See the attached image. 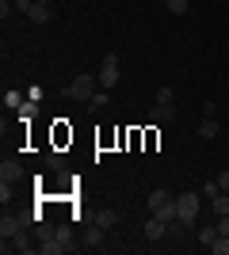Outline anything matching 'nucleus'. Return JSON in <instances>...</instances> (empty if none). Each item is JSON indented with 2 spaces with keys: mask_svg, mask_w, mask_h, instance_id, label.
Returning <instances> with one entry per match:
<instances>
[{
  "mask_svg": "<svg viewBox=\"0 0 229 255\" xmlns=\"http://www.w3.org/2000/svg\"><path fill=\"white\" fill-rule=\"evenodd\" d=\"M69 99H80V103H88V99L99 92V76H92V73H76L73 80H69Z\"/></svg>",
  "mask_w": 229,
  "mask_h": 255,
  "instance_id": "1",
  "label": "nucleus"
},
{
  "mask_svg": "<svg viewBox=\"0 0 229 255\" xmlns=\"http://www.w3.org/2000/svg\"><path fill=\"white\" fill-rule=\"evenodd\" d=\"M176 206H180V221L191 229V225H199V206H203V194L195 191H184V194H176Z\"/></svg>",
  "mask_w": 229,
  "mask_h": 255,
  "instance_id": "2",
  "label": "nucleus"
},
{
  "mask_svg": "<svg viewBox=\"0 0 229 255\" xmlns=\"http://www.w3.org/2000/svg\"><path fill=\"white\" fill-rule=\"evenodd\" d=\"M119 84V57L107 53L103 61H99V88H115Z\"/></svg>",
  "mask_w": 229,
  "mask_h": 255,
  "instance_id": "3",
  "label": "nucleus"
},
{
  "mask_svg": "<svg viewBox=\"0 0 229 255\" xmlns=\"http://www.w3.org/2000/svg\"><path fill=\"white\" fill-rule=\"evenodd\" d=\"M23 229H27V225H23L19 213H4V217H0V236H4V240H11V236L23 233Z\"/></svg>",
  "mask_w": 229,
  "mask_h": 255,
  "instance_id": "4",
  "label": "nucleus"
},
{
  "mask_svg": "<svg viewBox=\"0 0 229 255\" xmlns=\"http://www.w3.org/2000/svg\"><path fill=\"white\" fill-rule=\"evenodd\" d=\"M23 179V164L19 160H4L0 164V183H19Z\"/></svg>",
  "mask_w": 229,
  "mask_h": 255,
  "instance_id": "5",
  "label": "nucleus"
},
{
  "mask_svg": "<svg viewBox=\"0 0 229 255\" xmlns=\"http://www.w3.org/2000/svg\"><path fill=\"white\" fill-rule=\"evenodd\" d=\"M142 233H145V240H164V236H168V225H164L161 217L153 213L149 221H145V229H142Z\"/></svg>",
  "mask_w": 229,
  "mask_h": 255,
  "instance_id": "6",
  "label": "nucleus"
},
{
  "mask_svg": "<svg viewBox=\"0 0 229 255\" xmlns=\"http://www.w3.org/2000/svg\"><path fill=\"white\" fill-rule=\"evenodd\" d=\"M172 118H176V107L172 103H157L149 111V122H172Z\"/></svg>",
  "mask_w": 229,
  "mask_h": 255,
  "instance_id": "7",
  "label": "nucleus"
},
{
  "mask_svg": "<svg viewBox=\"0 0 229 255\" xmlns=\"http://www.w3.org/2000/svg\"><path fill=\"white\" fill-rule=\"evenodd\" d=\"M50 15H54V11H50V4H38V0H34V8L27 11V19L38 23V27H42V23H50Z\"/></svg>",
  "mask_w": 229,
  "mask_h": 255,
  "instance_id": "8",
  "label": "nucleus"
},
{
  "mask_svg": "<svg viewBox=\"0 0 229 255\" xmlns=\"http://www.w3.org/2000/svg\"><path fill=\"white\" fill-rule=\"evenodd\" d=\"M195 240L210 248L214 240H218V225H199V229H195Z\"/></svg>",
  "mask_w": 229,
  "mask_h": 255,
  "instance_id": "9",
  "label": "nucleus"
},
{
  "mask_svg": "<svg viewBox=\"0 0 229 255\" xmlns=\"http://www.w3.org/2000/svg\"><path fill=\"white\" fill-rule=\"evenodd\" d=\"M103 233H107V229H99V225L84 229V244H88V248H96V252H99V248H103Z\"/></svg>",
  "mask_w": 229,
  "mask_h": 255,
  "instance_id": "10",
  "label": "nucleus"
},
{
  "mask_svg": "<svg viewBox=\"0 0 229 255\" xmlns=\"http://www.w3.org/2000/svg\"><path fill=\"white\" fill-rule=\"evenodd\" d=\"M157 217H161L164 225H168V221H176V217H180V206H176V194H172V198H168V202L161 206V210H157Z\"/></svg>",
  "mask_w": 229,
  "mask_h": 255,
  "instance_id": "11",
  "label": "nucleus"
},
{
  "mask_svg": "<svg viewBox=\"0 0 229 255\" xmlns=\"http://www.w3.org/2000/svg\"><path fill=\"white\" fill-rule=\"evenodd\" d=\"M8 244H11V252H34V244H31V236H27V229H23V233H15Z\"/></svg>",
  "mask_w": 229,
  "mask_h": 255,
  "instance_id": "12",
  "label": "nucleus"
},
{
  "mask_svg": "<svg viewBox=\"0 0 229 255\" xmlns=\"http://www.w3.org/2000/svg\"><path fill=\"white\" fill-rule=\"evenodd\" d=\"M96 225H99V229H115V225H119V213H115V210H99Z\"/></svg>",
  "mask_w": 229,
  "mask_h": 255,
  "instance_id": "13",
  "label": "nucleus"
},
{
  "mask_svg": "<svg viewBox=\"0 0 229 255\" xmlns=\"http://www.w3.org/2000/svg\"><path fill=\"white\" fill-rule=\"evenodd\" d=\"M199 137H203V141L218 137V122H214V118H203V122H199Z\"/></svg>",
  "mask_w": 229,
  "mask_h": 255,
  "instance_id": "14",
  "label": "nucleus"
},
{
  "mask_svg": "<svg viewBox=\"0 0 229 255\" xmlns=\"http://www.w3.org/2000/svg\"><path fill=\"white\" fill-rule=\"evenodd\" d=\"M187 233H191V229H187V225L180 221V217H176V221H168V240H184Z\"/></svg>",
  "mask_w": 229,
  "mask_h": 255,
  "instance_id": "15",
  "label": "nucleus"
},
{
  "mask_svg": "<svg viewBox=\"0 0 229 255\" xmlns=\"http://www.w3.org/2000/svg\"><path fill=\"white\" fill-rule=\"evenodd\" d=\"M168 198H172V194H168V191H149V198H145V202H149V210L157 213V210H161L164 202H168Z\"/></svg>",
  "mask_w": 229,
  "mask_h": 255,
  "instance_id": "16",
  "label": "nucleus"
},
{
  "mask_svg": "<svg viewBox=\"0 0 229 255\" xmlns=\"http://www.w3.org/2000/svg\"><path fill=\"white\" fill-rule=\"evenodd\" d=\"M54 236H57V244H61V252H76L73 233H69V229H54Z\"/></svg>",
  "mask_w": 229,
  "mask_h": 255,
  "instance_id": "17",
  "label": "nucleus"
},
{
  "mask_svg": "<svg viewBox=\"0 0 229 255\" xmlns=\"http://www.w3.org/2000/svg\"><path fill=\"white\" fill-rule=\"evenodd\" d=\"M210 202H214V213H218V217H222V213H229V191H218Z\"/></svg>",
  "mask_w": 229,
  "mask_h": 255,
  "instance_id": "18",
  "label": "nucleus"
},
{
  "mask_svg": "<svg viewBox=\"0 0 229 255\" xmlns=\"http://www.w3.org/2000/svg\"><path fill=\"white\" fill-rule=\"evenodd\" d=\"M38 252H42V255H65V252H61V244H57V236L42 240V244H38Z\"/></svg>",
  "mask_w": 229,
  "mask_h": 255,
  "instance_id": "19",
  "label": "nucleus"
},
{
  "mask_svg": "<svg viewBox=\"0 0 229 255\" xmlns=\"http://www.w3.org/2000/svg\"><path fill=\"white\" fill-rule=\"evenodd\" d=\"M99 107H107V88H99L96 96L88 99V111H99Z\"/></svg>",
  "mask_w": 229,
  "mask_h": 255,
  "instance_id": "20",
  "label": "nucleus"
},
{
  "mask_svg": "<svg viewBox=\"0 0 229 255\" xmlns=\"http://www.w3.org/2000/svg\"><path fill=\"white\" fill-rule=\"evenodd\" d=\"M19 103H23V96L8 88V92H4V107H8V111H19Z\"/></svg>",
  "mask_w": 229,
  "mask_h": 255,
  "instance_id": "21",
  "label": "nucleus"
},
{
  "mask_svg": "<svg viewBox=\"0 0 229 255\" xmlns=\"http://www.w3.org/2000/svg\"><path fill=\"white\" fill-rule=\"evenodd\" d=\"M210 252H214V255H229V236H222V233H218V240L210 244Z\"/></svg>",
  "mask_w": 229,
  "mask_h": 255,
  "instance_id": "22",
  "label": "nucleus"
},
{
  "mask_svg": "<svg viewBox=\"0 0 229 255\" xmlns=\"http://www.w3.org/2000/svg\"><path fill=\"white\" fill-rule=\"evenodd\" d=\"M187 8H191V0H168V11H172V15H187Z\"/></svg>",
  "mask_w": 229,
  "mask_h": 255,
  "instance_id": "23",
  "label": "nucleus"
},
{
  "mask_svg": "<svg viewBox=\"0 0 229 255\" xmlns=\"http://www.w3.org/2000/svg\"><path fill=\"white\" fill-rule=\"evenodd\" d=\"M34 107H38L34 99H23V103H19V118H23V122H27V118H34Z\"/></svg>",
  "mask_w": 229,
  "mask_h": 255,
  "instance_id": "24",
  "label": "nucleus"
},
{
  "mask_svg": "<svg viewBox=\"0 0 229 255\" xmlns=\"http://www.w3.org/2000/svg\"><path fill=\"white\" fill-rule=\"evenodd\" d=\"M27 99H34V103H42V84H31V88H27Z\"/></svg>",
  "mask_w": 229,
  "mask_h": 255,
  "instance_id": "25",
  "label": "nucleus"
},
{
  "mask_svg": "<svg viewBox=\"0 0 229 255\" xmlns=\"http://www.w3.org/2000/svg\"><path fill=\"white\" fill-rule=\"evenodd\" d=\"M50 168L61 171V168H65V156H61V152H50Z\"/></svg>",
  "mask_w": 229,
  "mask_h": 255,
  "instance_id": "26",
  "label": "nucleus"
},
{
  "mask_svg": "<svg viewBox=\"0 0 229 255\" xmlns=\"http://www.w3.org/2000/svg\"><path fill=\"white\" fill-rule=\"evenodd\" d=\"M218 191H222L218 183H203V198H214V194H218Z\"/></svg>",
  "mask_w": 229,
  "mask_h": 255,
  "instance_id": "27",
  "label": "nucleus"
},
{
  "mask_svg": "<svg viewBox=\"0 0 229 255\" xmlns=\"http://www.w3.org/2000/svg\"><path fill=\"white\" fill-rule=\"evenodd\" d=\"M11 8H15V0H0V19H8Z\"/></svg>",
  "mask_w": 229,
  "mask_h": 255,
  "instance_id": "28",
  "label": "nucleus"
},
{
  "mask_svg": "<svg viewBox=\"0 0 229 255\" xmlns=\"http://www.w3.org/2000/svg\"><path fill=\"white\" fill-rule=\"evenodd\" d=\"M218 233L229 236V213H222V217H218Z\"/></svg>",
  "mask_w": 229,
  "mask_h": 255,
  "instance_id": "29",
  "label": "nucleus"
},
{
  "mask_svg": "<svg viewBox=\"0 0 229 255\" xmlns=\"http://www.w3.org/2000/svg\"><path fill=\"white\" fill-rule=\"evenodd\" d=\"M157 103H172V88H161V92H157Z\"/></svg>",
  "mask_w": 229,
  "mask_h": 255,
  "instance_id": "30",
  "label": "nucleus"
},
{
  "mask_svg": "<svg viewBox=\"0 0 229 255\" xmlns=\"http://www.w3.org/2000/svg\"><path fill=\"white\" fill-rule=\"evenodd\" d=\"M15 8H19V11H23V15H27V11H31V8H34V0H15Z\"/></svg>",
  "mask_w": 229,
  "mask_h": 255,
  "instance_id": "31",
  "label": "nucleus"
},
{
  "mask_svg": "<svg viewBox=\"0 0 229 255\" xmlns=\"http://www.w3.org/2000/svg\"><path fill=\"white\" fill-rule=\"evenodd\" d=\"M218 187H222V191H229V168H226V171L218 175Z\"/></svg>",
  "mask_w": 229,
  "mask_h": 255,
  "instance_id": "32",
  "label": "nucleus"
},
{
  "mask_svg": "<svg viewBox=\"0 0 229 255\" xmlns=\"http://www.w3.org/2000/svg\"><path fill=\"white\" fill-rule=\"evenodd\" d=\"M38 4H54V0H38Z\"/></svg>",
  "mask_w": 229,
  "mask_h": 255,
  "instance_id": "33",
  "label": "nucleus"
},
{
  "mask_svg": "<svg viewBox=\"0 0 229 255\" xmlns=\"http://www.w3.org/2000/svg\"><path fill=\"white\" fill-rule=\"evenodd\" d=\"M161 4H168V0H161Z\"/></svg>",
  "mask_w": 229,
  "mask_h": 255,
  "instance_id": "34",
  "label": "nucleus"
}]
</instances>
